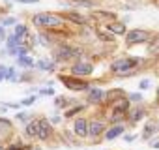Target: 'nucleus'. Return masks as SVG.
<instances>
[{
	"label": "nucleus",
	"instance_id": "nucleus-47",
	"mask_svg": "<svg viewBox=\"0 0 159 150\" xmlns=\"http://www.w3.org/2000/svg\"><path fill=\"white\" fill-rule=\"evenodd\" d=\"M0 150H4V146H2V144H0Z\"/></svg>",
	"mask_w": 159,
	"mask_h": 150
},
{
	"label": "nucleus",
	"instance_id": "nucleus-25",
	"mask_svg": "<svg viewBox=\"0 0 159 150\" xmlns=\"http://www.w3.org/2000/svg\"><path fill=\"white\" fill-rule=\"evenodd\" d=\"M71 6H79V8H94V2L92 0H73L69 2Z\"/></svg>",
	"mask_w": 159,
	"mask_h": 150
},
{
	"label": "nucleus",
	"instance_id": "nucleus-9",
	"mask_svg": "<svg viewBox=\"0 0 159 150\" xmlns=\"http://www.w3.org/2000/svg\"><path fill=\"white\" fill-rule=\"evenodd\" d=\"M52 135V126L47 118H38V139L39 141H49Z\"/></svg>",
	"mask_w": 159,
	"mask_h": 150
},
{
	"label": "nucleus",
	"instance_id": "nucleus-13",
	"mask_svg": "<svg viewBox=\"0 0 159 150\" xmlns=\"http://www.w3.org/2000/svg\"><path fill=\"white\" fill-rule=\"evenodd\" d=\"M86 100L92 105H99V103L105 101V90H101V88H88V98Z\"/></svg>",
	"mask_w": 159,
	"mask_h": 150
},
{
	"label": "nucleus",
	"instance_id": "nucleus-46",
	"mask_svg": "<svg viewBox=\"0 0 159 150\" xmlns=\"http://www.w3.org/2000/svg\"><path fill=\"white\" fill-rule=\"evenodd\" d=\"M157 98H159V87H157Z\"/></svg>",
	"mask_w": 159,
	"mask_h": 150
},
{
	"label": "nucleus",
	"instance_id": "nucleus-43",
	"mask_svg": "<svg viewBox=\"0 0 159 150\" xmlns=\"http://www.w3.org/2000/svg\"><path fill=\"white\" fill-rule=\"evenodd\" d=\"M58 122H60V116H52L51 118V124H58Z\"/></svg>",
	"mask_w": 159,
	"mask_h": 150
},
{
	"label": "nucleus",
	"instance_id": "nucleus-32",
	"mask_svg": "<svg viewBox=\"0 0 159 150\" xmlns=\"http://www.w3.org/2000/svg\"><path fill=\"white\" fill-rule=\"evenodd\" d=\"M0 25L2 26H11V25H17V19L15 17H4L2 21H0Z\"/></svg>",
	"mask_w": 159,
	"mask_h": 150
},
{
	"label": "nucleus",
	"instance_id": "nucleus-21",
	"mask_svg": "<svg viewBox=\"0 0 159 150\" xmlns=\"http://www.w3.org/2000/svg\"><path fill=\"white\" fill-rule=\"evenodd\" d=\"M36 68L43 69V71H54V60H47V58H41L36 62Z\"/></svg>",
	"mask_w": 159,
	"mask_h": 150
},
{
	"label": "nucleus",
	"instance_id": "nucleus-23",
	"mask_svg": "<svg viewBox=\"0 0 159 150\" xmlns=\"http://www.w3.org/2000/svg\"><path fill=\"white\" fill-rule=\"evenodd\" d=\"M17 64H19V66H23V68H34V66H36V62H34L28 54L19 56V58H17Z\"/></svg>",
	"mask_w": 159,
	"mask_h": 150
},
{
	"label": "nucleus",
	"instance_id": "nucleus-28",
	"mask_svg": "<svg viewBox=\"0 0 159 150\" xmlns=\"http://www.w3.org/2000/svg\"><path fill=\"white\" fill-rule=\"evenodd\" d=\"M13 34H15L17 38H21V40H23V38L28 34V28H26L25 25H15V32H13Z\"/></svg>",
	"mask_w": 159,
	"mask_h": 150
},
{
	"label": "nucleus",
	"instance_id": "nucleus-34",
	"mask_svg": "<svg viewBox=\"0 0 159 150\" xmlns=\"http://www.w3.org/2000/svg\"><path fill=\"white\" fill-rule=\"evenodd\" d=\"M39 94H41V96H54V90H52V88H41Z\"/></svg>",
	"mask_w": 159,
	"mask_h": 150
},
{
	"label": "nucleus",
	"instance_id": "nucleus-7",
	"mask_svg": "<svg viewBox=\"0 0 159 150\" xmlns=\"http://www.w3.org/2000/svg\"><path fill=\"white\" fill-rule=\"evenodd\" d=\"M111 105H112V116H120V118H124V116L127 115V111L131 109V101H129V98L116 100V101L111 103Z\"/></svg>",
	"mask_w": 159,
	"mask_h": 150
},
{
	"label": "nucleus",
	"instance_id": "nucleus-35",
	"mask_svg": "<svg viewBox=\"0 0 159 150\" xmlns=\"http://www.w3.org/2000/svg\"><path fill=\"white\" fill-rule=\"evenodd\" d=\"M148 87H150V81H148V79H142V81L139 83V88H140V90H146Z\"/></svg>",
	"mask_w": 159,
	"mask_h": 150
},
{
	"label": "nucleus",
	"instance_id": "nucleus-36",
	"mask_svg": "<svg viewBox=\"0 0 159 150\" xmlns=\"http://www.w3.org/2000/svg\"><path fill=\"white\" fill-rule=\"evenodd\" d=\"M127 98H129V101H140V100H142L140 94H129Z\"/></svg>",
	"mask_w": 159,
	"mask_h": 150
},
{
	"label": "nucleus",
	"instance_id": "nucleus-24",
	"mask_svg": "<svg viewBox=\"0 0 159 150\" xmlns=\"http://www.w3.org/2000/svg\"><path fill=\"white\" fill-rule=\"evenodd\" d=\"M148 53H150L152 56H159V36H157L155 40H152V43H150V47H148Z\"/></svg>",
	"mask_w": 159,
	"mask_h": 150
},
{
	"label": "nucleus",
	"instance_id": "nucleus-30",
	"mask_svg": "<svg viewBox=\"0 0 159 150\" xmlns=\"http://www.w3.org/2000/svg\"><path fill=\"white\" fill-rule=\"evenodd\" d=\"M54 105H56L58 109H64V107H67V105H69V101H67L64 96H58V98L54 100Z\"/></svg>",
	"mask_w": 159,
	"mask_h": 150
},
{
	"label": "nucleus",
	"instance_id": "nucleus-29",
	"mask_svg": "<svg viewBox=\"0 0 159 150\" xmlns=\"http://www.w3.org/2000/svg\"><path fill=\"white\" fill-rule=\"evenodd\" d=\"M98 38L103 41H114V36L111 32H103V30H98Z\"/></svg>",
	"mask_w": 159,
	"mask_h": 150
},
{
	"label": "nucleus",
	"instance_id": "nucleus-40",
	"mask_svg": "<svg viewBox=\"0 0 159 150\" xmlns=\"http://www.w3.org/2000/svg\"><path fill=\"white\" fill-rule=\"evenodd\" d=\"M4 75H6V66H0V81H4Z\"/></svg>",
	"mask_w": 159,
	"mask_h": 150
},
{
	"label": "nucleus",
	"instance_id": "nucleus-19",
	"mask_svg": "<svg viewBox=\"0 0 159 150\" xmlns=\"http://www.w3.org/2000/svg\"><path fill=\"white\" fill-rule=\"evenodd\" d=\"M25 135L28 139H36L38 137V120H30L26 126H25Z\"/></svg>",
	"mask_w": 159,
	"mask_h": 150
},
{
	"label": "nucleus",
	"instance_id": "nucleus-16",
	"mask_svg": "<svg viewBox=\"0 0 159 150\" xmlns=\"http://www.w3.org/2000/svg\"><path fill=\"white\" fill-rule=\"evenodd\" d=\"M124 131H125V128H124L122 124H116V126H112V128L105 129V139H107V141H112V139L120 137Z\"/></svg>",
	"mask_w": 159,
	"mask_h": 150
},
{
	"label": "nucleus",
	"instance_id": "nucleus-1",
	"mask_svg": "<svg viewBox=\"0 0 159 150\" xmlns=\"http://www.w3.org/2000/svg\"><path fill=\"white\" fill-rule=\"evenodd\" d=\"M32 25L36 28H41V30H60L66 26V19L62 17V13L41 12V13H36L32 17Z\"/></svg>",
	"mask_w": 159,
	"mask_h": 150
},
{
	"label": "nucleus",
	"instance_id": "nucleus-5",
	"mask_svg": "<svg viewBox=\"0 0 159 150\" xmlns=\"http://www.w3.org/2000/svg\"><path fill=\"white\" fill-rule=\"evenodd\" d=\"M152 34L148 30H142V28H133L129 32H125V45L131 47V45H139V43H146L150 41Z\"/></svg>",
	"mask_w": 159,
	"mask_h": 150
},
{
	"label": "nucleus",
	"instance_id": "nucleus-41",
	"mask_svg": "<svg viewBox=\"0 0 159 150\" xmlns=\"http://www.w3.org/2000/svg\"><path fill=\"white\" fill-rule=\"evenodd\" d=\"M2 40H6V32H4V26L0 25V41H2Z\"/></svg>",
	"mask_w": 159,
	"mask_h": 150
},
{
	"label": "nucleus",
	"instance_id": "nucleus-10",
	"mask_svg": "<svg viewBox=\"0 0 159 150\" xmlns=\"http://www.w3.org/2000/svg\"><path fill=\"white\" fill-rule=\"evenodd\" d=\"M73 131H75L77 137H81V139L88 137V120H86L84 116L75 118V122H73Z\"/></svg>",
	"mask_w": 159,
	"mask_h": 150
},
{
	"label": "nucleus",
	"instance_id": "nucleus-44",
	"mask_svg": "<svg viewBox=\"0 0 159 150\" xmlns=\"http://www.w3.org/2000/svg\"><path fill=\"white\" fill-rule=\"evenodd\" d=\"M28 150H41V148H38V146H34V148H32V146H30Z\"/></svg>",
	"mask_w": 159,
	"mask_h": 150
},
{
	"label": "nucleus",
	"instance_id": "nucleus-17",
	"mask_svg": "<svg viewBox=\"0 0 159 150\" xmlns=\"http://www.w3.org/2000/svg\"><path fill=\"white\" fill-rule=\"evenodd\" d=\"M142 116H144V107H142V105H137V107H133V109L127 111V118H129L133 124L139 122V120H142Z\"/></svg>",
	"mask_w": 159,
	"mask_h": 150
},
{
	"label": "nucleus",
	"instance_id": "nucleus-14",
	"mask_svg": "<svg viewBox=\"0 0 159 150\" xmlns=\"http://www.w3.org/2000/svg\"><path fill=\"white\" fill-rule=\"evenodd\" d=\"M107 30H109L112 36H125L127 26H125V23H122V21H112V23H107Z\"/></svg>",
	"mask_w": 159,
	"mask_h": 150
},
{
	"label": "nucleus",
	"instance_id": "nucleus-20",
	"mask_svg": "<svg viewBox=\"0 0 159 150\" xmlns=\"http://www.w3.org/2000/svg\"><path fill=\"white\" fill-rule=\"evenodd\" d=\"M10 133H11V122H10V118H0V139H4Z\"/></svg>",
	"mask_w": 159,
	"mask_h": 150
},
{
	"label": "nucleus",
	"instance_id": "nucleus-12",
	"mask_svg": "<svg viewBox=\"0 0 159 150\" xmlns=\"http://www.w3.org/2000/svg\"><path fill=\"white\" fill-rule=\"evenodd\" d=\"M92 19H96V21H99V23H112V21H116V13L114 12H105V10H94L92 12Z\"/></svg>",
	"mask_w": 159,
	"mask_h": 150
},
{
	"label": "nucleus",
	"instance_id": "nucleus-2",
	"mask_svg": "<svg viewBox=\"0 0 159 150\" xmlns=\"http://www.w3.org/2000/svg\"><path fill=\"white\" fill-rule=\"evenodd\" d=\"M140 64V58H135V56H125V58H118L111 64V69L114 73H118L120 77H127V75H133L137 69V66Z\"/></svg>",
	"mask_w": 159,
	"mask_h": 150
},
{
	"label": "nucleus",
	"instance_id": "nucleus-45",
	"mask_svg": "<svg viewBox=\"0 0 159 150\" xmlns=\"http://www.w3.org/2000/svg\"><path fill=\"white\" fill-rule=\"evenodd\" d=\"M4 12H6V10H2V8H0V13H4Z\"/></svg>",
	"mask_w": 159,
	"mask_h": 150
},
{
	"label": "nucleus",
	"instance_id": "nucleus-15",
	"mask_svg": "<svg viewBox=\"0 0 159 150\" xmlns=\"http://www.w3.org/2000/svg\"><path fill=\"white\" fill-rule=\"evenodd\" d=\"M122 98H127L125 90H122V88H116V90H109V92H105V101H109V103H114L116 100H122Z\"/></svg>",
	"mask_w": 159,
	"mask_h": 150
},
{
	"label": "nucleus",
	"instance_id": "nucleus-11",
	"mask_svg": "<svg viewBox=\"0 0 159 150\" xmlns=\"http://www.w3.org/2000/svg\"><path fill=\"white\" fill-rule=\"evenodd\" d=\"M155 133H159V120H148L144 124V129H142V139L150 141Z\"/></svg>",
	"mask_w": 159,
	"mask_h": 150
},
{
	"label": "nucleus",
	"instance_id": "nucleus-27",
	"mask_svg": "<svg viewBox=\"0 0 159 150\" xmlns=\"http://www.w3.org/2000/svg\"><path fill=\"white\" fill-rule=\"evenodd\" d=\"M81 111H84V105H75V107H71V109H67L66 111V118H71V116H75L77 113H81Z\"/></svg>",
	"mask_w": 159,
	"mask_h": 150
},
{
	"label": "nucleus",
	"instance_id": "nucleus-38",
	"mask_svg": "<svg viewBox=\"0 0 159 150\" xmlns=\"http://www.w3.org/2000/svg\"><path fill=\"white\" fill-rule=\"evenodd\" d=\"M150 146L152 148H159V137L157 139H150Z\"/></svg>",
	"mask_w": 159,
	"mask_h": 150
},
{
	"label": "nucleus",
	"instance_id": "nucleus-3",
	"mask_svg": "<svg viewBox=\"0 0 159 150\" xmlns=\"http://www.w3.org/2000/svg\"><path fill=\"white\" fill-rule=\"evenodd\" d=\"M81 56V51L67 45V43H60L54 51H52V60L54 62H67L71 58H79Z\"/></svg>",
	"mask_w": 159,
	"mask_h": 150
},
{
	"label": "nucleus",
	"instance_id": "nucleus-22",
	"mask_svg": "<svg viewBox=\"0 0 159 150\" xmlns=\"http://www.w3.org/2000/svg\"><path fill=\"white\" fill-rule=\"evenodd\" d=\"M23 43V40L21 38H17L15 34H10V36H6V47L8 49H11V47H17V45H21Z\"/></svg>",
	"mask_w": 159,
	"mask_h": 150
},
{
	"label": "nucleus",
	"instance_id": "nucleus-8",
	"mask_svg": "<svg viewBox=\"0 0 159 150\" xmlns=\"http://www.w3.org/2000/svg\"><path fill=\"white\" fill-rule=\"evenodd\" d=\"M105 129H107V126H105L103 120H99V118H92V120H88V137L98 139L101 133H105Z\"/></svg>",
	"mask_w": 159,
	"mask_h": 150
},
{
	"label": "nucleus",
	"instance_id": "nucleus-4",
	"mask_svg": "<svg viewBox=\"0 0 159 150\" xmlns=\"http://www.w3.org/2000/svg\"><path fill=\"white\" fill-rule=\"evenodd\" d=\"M58 79L64 83V87L66 88H69V90H73V92H84V90H88L90 88V85L84 81V79H81V77H75V75H58Z\"/></svg>",
	"mask_w": 159,
	"mask_h": 150
},
{
	"label": "nucleus",
	"instance_id": "nucleus-42",
	"mask_svg": "<svg viewBox=\"0 0 159 150\" xmlns=\"http://www.w3.org/2000/svg\"><path fill=\"white\" fill-rule=\"evenodd\" d=\"M124 139H125L127 143H131V141H135V135H124Z\"/></svg>",
	"mask_w": 159,
	"mask_h": 150
},
{
	"label": "nucleus",
	"instance_id": "nucleus-31",
	"mask_svg": "<svg viewBox=\"0 0 159 150\" xmlns=\"http://www.w3.org/2000/svg\"><path fill=\"white\" fill-rule=\"evenodd\" d=\"M4 79H8V81H17V77H15V68H6Z\"/></svg>",
	"mask_w": 159,
	"mask_h": 150
},
{
	"label": "nucleus",
	"instance_id": "nucleus-39",
	"mask_svg": "<svg viewBox=\"0 0 159 150\" xmlns=\"http://www.w3.org/2000/svg\"><path fill=\"white\" fill-rule=\"evenodd\" d=\"M19 4H38V0H17Z\"/></svg>",
	"mask_w": 159,
	"mask_h": 150
},
{
	"label": "nucleus",
	"instance_id": "nucleus-33",
	"mask_svg": "<svg viewBox=\"0 0 159 150\" xmlns=\"http://www.w3.org/2000/svg\"><path fill=\"white\" fill-rule=\"evenodd\" d=\"M15 118H17L19 122H26V120L30 118V115H28V113H17V116H15Z\"/></svg>",
	"mask_w": 159,
	"mask_h": 150
},
{
	"label": "nucleus",
	"instance_id": "nucleus-6",
	"mask_svg": "<svg viewBox=\"0 0 159 150\" xmlns=\"http://www.w3.org/2000/svg\"><path fill=\"white\" fill-rule=\"evenodd\" d=\"M71 75H75V77H86V75H92L94 73V64L90 62H84V60H79L71 66Z\"/></svg>",
	"mask_w": 159,
	"mask_h": 150
},
{
	"label": "nucleus",
	"instance_id": "nucleus-26",
	"mask_svg": "<svg viewBox=\"0 0 159 150\" xmlns=\"http://www.w3.org/2000/svg\"><path fill=\"white\" fill-rule=\"evenodd\" d=\"M30 148V144H25V143H13V144H8L4 150H28Z\"/></svg>",
	"mask_w": 159,
	"mask_h": 150
},
{
	"label": "nucleus",
	"instance_id": "nucleus-18",
	"mask_svg": "<svg viewBox=\"0 0 159 150\" xmlns=\"http://www.w3.org/2000/svg\"><path fill=\"white\" fill-rule=\"evenodd\" d=\"M62 17H64L66 21H71V23H75V25H81V26H84V25H86V17H84V15H79V13H75V12L62 13Z\"/></svg>",
	"mask_w": 159,
	"mask_h": 150
},
{
	"label": "nucleus",
	"instance_id": "nucleus-37",
	"mask_svg": "<svg viewBox=\"0 0 159 150\" xmlns=\"http://www.w3.org/2000/svg\"><path fill=\"white\" fill-rule=\"evenodd\" d=\"M34 101H36V98H34V96H30V98H26V100H23V101H21V105H32Z\"/></svg>",
	"mask_w": 159,
	"mask_h": 150
}]
</instances>
